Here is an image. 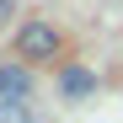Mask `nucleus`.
<instances>
[{"mask_svg":"<svg viewBox=\"0 0 123 123\" xmlns=\"http://www.w3.org/2000/svg\"><path fill=\"white\" fill-rule=\"evenodd\" d=\"M59 96H64V102H86V96H96V75H91L86 64H64V70H59Z\"/></svg>","mask_w":123,"mask_h":123,"instance_id":"obj_3","label":"nucleus"},{"mask_svg":"<svg viewBox=\"0 0 123 123\" xmlns=\"http://www.w3.org/2000/svg\"><path fill=\"white\" fill-rule=\"evenodd\" d=\"M11 16H16V6H11V0H0V22H11Z\"/></svg>","mask_w":123,"mask_h":123,"instance_id":"obj_5","label":"nucleus"},{"mask_svg":"<svg viewBox=\"0 0 123 123\" xmlns=\"http://www.w3.org/2000/svg\"><path fill=\"white\" fill-rule=\"evenodd\" d=\"M27 96H32V70L22 59L0 64V102H27Z\"/></svg>","mask_w":123,"mask_h":123,"instance_id":"obj_2","label":"nucleus"},{"mask_svg":"<svg viewBox=\"0 0 123 123\" xmlns=\"http://www.w3.org/2000/svg\"><path fill=\"white\" fill-rule=\"evenodd\" d=\"M16 54L22 59H59L64 54V37L54 22H22L16 27Z\"/></svg>","mask_w":123,"mask_h":123,"instance_id":"obj_1","label":"nucleus"},{"mask_svg":"<svg viewBox=\"0 0 123 123\" xmlns=\"http://www.w3.org/2000/svg\"><path fill=\"white\" fill-rule=\"evenodd\" d=\"M0 123H32L27 118V102H0Z\"/></svg>","mask_w":123,"mask_h":123,"instance_id":"obj_4","label":"nucleus"}]
</instances>
